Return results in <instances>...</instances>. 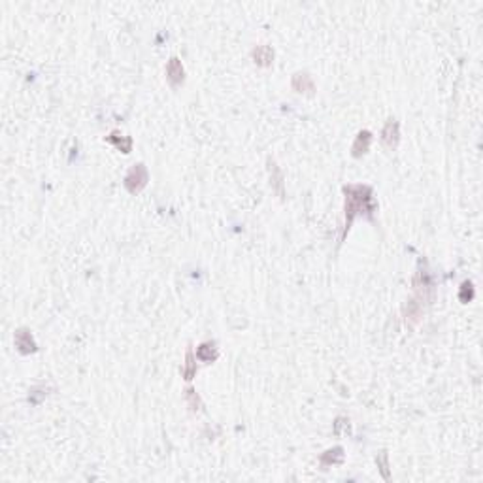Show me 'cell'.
I'll return each instance as SVG.
<instances>
[{"label": "cell", "instance_id": "3", "mask_svg": "<svg viewBox=\"0 0 483 483\" xmlns=\"http://www.w3.org/2000/svg\"><path fill=\"white\" fill-rule=\"evenodd\" d=\"M397 140H399V123L389 121L383 128V144L387 147H393V145H397Z\"/></svg>", "mask_w": 483, "mask_h": 483}, {"label": "cell", "instance_id": "5", "mask_svg": "<svg viewBox=\"0 0 483 483\" xmlns=\"http://www.w3.org/2000/svg\"><path fill=\"white\" fill-rule=\"evenodd\" d=\"M168 79L174 85H178L179 81H183V68L179 64L178 59H172L168 64Z\"/></svg>", "mask_w": 483, "mask_h": 483}, {"label": "cell", "instance_id": "4", "mask_svg": "<svg viewBox=\"0 0 483 483\" xmlns=\"http://www.w3.org/2000/svg\"><path fill=\"white\" fill-rule=\"evenodd\" d=\"M15 342H17V348L21 349L23 353H28V351H34V342H32V336L28 334L26 331H19L15 336Z\"/></svg>", "mask_w": 483, "mask_h": 483}, {"label": "cell", "instance_id": "7", "mask_svg": "<svg viewBox=\"0 0 483 483\" xmlns=\"http://www.w3.org/2000/svg\"><path fill=\"white\" fill-rule=\"evenodd\" d=\"M344 459V455H342V450L340 448H336V450H331L327 451L325 455H323V465H327V463H340Z\"/></svg>", "mask_w": 483, "mask_h": 483}, {"label": "cell", "instance_id": "8", "mask_svg": "<svg viewBox=\"0 0 483 483\" xmlns=\"http://www.w3.org/2000/svg\"><path fill=\"white\" fill-rule=\"evenodd\" d=\"M255 59H259L261 64H266L272 59V51L268 47H259V49H255Z\"/></svg>", "mask_w": 483, "mask_h": 483}, {"label": "cell", "instance_id": "2", "mask_svg": "<svg viewBox=\"0 0 483 483\" xmlns=\"http://www.w3.org/2000/svg\"><path fill=\"white\" fill-rule=\"evenodd\" d=\"M145 181H147V172H145L144 164H136L134 168L128 172L127 176V187L134 193V191H140L142 187L145 185Z\"/></svg>", "mask_w": 483, "mask_h": 483}, {"label": "cell", "instance_id": "6", "mask_svg": "<svg viewBox=\"0 0 483 483\" xmlns=\"http://www.w3.org/2000/svg\"><path fill=\"white\" fill-rule=\"evenodd\" d=\"M368 144H370V132H361V134L357 136V142L355 145H353V151H355V155H361V147H363V153L368 149Z\"/></svg>", "mask_w": 483, "mask_h": 483}, {"label": "cell", "instance_id": "1", "mask_svg": "<svg viewBox=\"0 0 483 483\" xmlns=\"http://www.w3.org/2000/svg\"><path fill=\"white\" fill-rule=\"evenodd\" d=\"M348 200H346V221L348 225L353 221L359 212L365 210L366 202H370V189L368 187H349L346 189Z\"/></svg>", "mask_w": 483, "mask_h": 483}, {"label": "cell", "instance_id": "9", "mask_svg": "<svg viewBox=\"0 0 483 483\" xmlns=\"http://www.w3.org/2000/svg\"><path fill=\"white\" fill-rule=\"evenodd\" d=\"M193 372H195V368H193V355L189 353V355H187V368H185V376H187V380H191V376H193Z\"/></svg>", "mask_w": 483, "mask_h": 483}]
</instances>
